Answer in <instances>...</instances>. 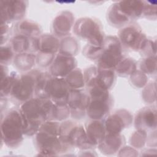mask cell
<instances>
[{"mask_svg": "<svg viewBox=\"0 0 157 157\" xmlns=\"http://www.w3.org/2000/svg\"><path fill=\"white\" fill-rule=\"evenodd\" d=\"M132 120V115L125 110H120L107 117L104 123L105 131L109 134H120L125 128L128 127Z\"/></svg>", "mask_w": 157, "mask_h": 157, "instance_id": "4fadbf2b", "label": "cell"}, {"mask_svg": "<svg viewBox=\"0 0 157 157\" xmlns=\"http://www.w3.org/2000/svg\"><path fill=\"white\" fill-rule=\"evenodd\" d=\"M124 142V138L120 134L107 133L102 142L98 146L102 153L112 155L122 148Z\"/></svg>", "mask_w": 157, "mask_h": 157, "instance_id": "e0dca14e", "label": "cell"}, {"mask_svg": "<svg viewBox=\"0 0 157 157\" xmlns=\"http://www.w3.org/2000/svg\"><path fill=\"white\" fill-rule=\"evenodd\" d=\"M88 94L90 101L86 113L92 120H102L108 115L112 105V100L109 91L92 86L88 88Z\"/></svg>", "mask_w": 157, "mask_h": 157, "instance_id": "5b68a950", "label": "cell"}, {"mask_svg": "<svg viewBox=\"0 0 157 157\" xmlns=\"http://www.w3.org/2000/svg\"><path fill=\"white\" fill-rule=\"evenodd\" d=\"M74 33L87 40L90 45L102 47L105 38L99 22L91 18H82L78 20L74 26Z\"/></svg>", "mask_w": 157, "mask_h": 157, "instance_id": "8992f818", "label": "cell"}, {"mask_svg": "<svg viewBox=\"0 0 157 157\" xmlns=\"http://www.w3.org/2000/svg\"><path fill=\"white\" fill-rule=\"evenodd\" d=\"M90 101L88 93L80 90L71 89L67 104L70 109L71 116L80 119L86 113V109Z\"/></svg>", "mask_w": 157, "mask_h": 157, "instance_id": "8fae6325", "label": "cell"}, {"mask_svg": "<svg viewBox=\"0 0 157 157\" xmlns=\"http://www.w3.org/2000/svg\"><path fill=\"white\" fill-rule=\"evenodd\" d=\"M55 104L50 99L33 98L21 104L20 110L23 120V134L32 136L47 121H52Z\"/></svg>", "mask_w": 157, "mask_h": 157, "instance_id": "6da1fadb", "label": "cell"}, {"mask_svg": "<svg viewBox=\"0 0 157 157\" xmlns=\"http://www.w3.org/2000/svg\"><path fill=\"white\" fill-rule=\"evenodd\" d=\"M10 47L16 54L38 52V37H28L15 34L10 40Z\"/></svg>", "mask_w": 157, "mask_h": 157, "instance_id": "5bb4252c", "label": "cell"}, {"mask_svg": "<svg viewBox=\"0 0 157 157\" xmlns=\"http://www.w3.org/2000/svg\"><path fill=\"white\" fill-rule=\"evenodd\" d=\"M2 140L10 148H17L23 139V120L20 109H12L1 119Z\"/></svg>", "mask_w": 157, "mask_h": 157, "instance_id": "277c9868", "label": "cell"}, {"mask_svg": "<svg viewBox=\"0 0 157 157\" xmlns=\"http://www.w3.org/2000/svg\"><path fill=\"white\" fill-rule=\"evenodd\" d=\"M102 46L98 47L90 44H88L83 49V53L88 58L97 61L99 58L102 52Z\"/></svg>", "mask_w": 157, "mask_h": 157, "instance_id": "484cf974", "label": "cell"}, {"mask_svg": "<svg viewBox=\"0 0 157 157\" xmlns=\"http://www.w3.org/2000/svg\"><path fill=\"white\" fill-rule=\"evenodd\" d=\"M144 1H120L112 4L107 13L111 25L120 28L125 26L142 16Z\"/></svg>", "mask_w": 157, "mask_h": 157, "instance_id": "3957f363", "label": "cell"}, {"mask_svg": "<svg viewBox=\"0 0 157 157\" xmlns=\"http://www.w3.org/2000/svg\"><path fill=\"white\" fill-rule=\"evenodd\" d=\"M118 37L124 47L139 52L143 50L148 40L140 26L135 23H130L122 28L118 33Z\"/></svg>", "mask_w": 157, "mask_h": 157, "instance_id": "9c48e42d", "label": "cell"}, {"mask_svg": "<svg viewBox=\"0 0 157 157\" xmlns=\"http://www.w3.org/2000/svg\"><path fill=\"white\" fill-rule=\"evenodd\" d=\"M60 123L56 121H47L40 127L36 134V148L43 156H56L65 152L59 139Z\"/></svg>", "mask_w": 157, "mask_h": 157, "instance_id": "7a4b0ae2", "label": "cell"}, {"mask_svg": "<svg viewBox=\"0 0 157 157\" xmlns=\"http://www.w3.org/2000/svg\"><path fill=\"white\" fill-rule=\"evenodd\" d=\"M77 61L72 56L61 53L56 55L50 66V73L56 77H66L76 68Z\"/></svg>", "mask_w": 157, "mask_h": 157, "instance_id": "7c38bea8", "label": "cell"}, {"mask_svg": "<svg viewBox=\"0 0 157 157\" xmlns=\"http://www.w3.org/2000/svg\"><path fill=\"white\" fill-rule=\"evenodd\" d=\"M65 78V80L71 89L80 90L85 84L84 75L81 70L77 68L71 72Z\"/></svg>", "mask_w": 157, "mask_h": 157, "instance_id": "7402d4cb", "label": "cell"}, {"mask_svg": "<svg viewBox=\"0 0 157 157\" xmlns=\"http://www.w3.org/2000/svg\"><path fill=\"white\" fill-rule=\"evenodd\" d=\"M144 6L143 10L142 16L145 18L149 19H156V2H150V1H144Z\"/></svg>", "mask_w": 157, "mask_h": 157, "instance_id": "f1b7e54d", "label": "cell"}, {"mask_svg": "<svg viewBox=\"0 0 157 157\" xmlns=\"http://www.w3.org/2000/svg\"><path fill=\"white\" fill-rule=\"evenodd\" d=\"M36 62V56L31 53L16 54L13 58L14 66L20 71H29Z\"/></svg>", "mask_w": 157, "mask_h": 157, "instance_id": "44dd1931", "label": "cell"}, {"mask_svg": "<svg viewBox=\"0 0 157 157\" xmlns=\"http://www.w3.org/2000/svg\"><path fill=\"white\" fill-rule=\"evenodd\" d=\"M60 42L54 36L48 34L38 37V53L44 55H56L59 51Z\"/></svg>", "mask_w": 157, "mask_h": 157, "instance_id": "ac0fdd59", "label": "cell"}, {"mask_svg": "<svg viewBox=\"0 0 157 157\" xmlns=\"http://www.w3.org/2000/svg\"><path fill=\"white\" fill-rule=\"evenodd\" d=\"M132 75L138 78V79L131 78L132 83L136 85V86L142 87L147 82V77L145 75V74H144L142 71H136L132 74Z\"/></svg>", "mask_w": 157, "mask_h": 157, "instance_id": "f546056e", "label": "cell"}, {"mask_svg": "<svg viewBox=\"0 0 157 157\" xmlns=\"http://www.w3.org/2000/svg\"><path fill=\"white\" fill-rule=\"evenodd\" d=\"M40 72L37 70H31L17 77L10 96L21 104L33 98L35 95L36 85Z\"/></svg>", "mask_w": 157, "mask_h": 157, "instance_id": "52a82bcc", "label": "cell"}, {"mask_svg": "<svg viewBox=\"0 0 157 157\" xmlns=\"http://www.w3.org/2000/svg\"><path fill=\"white\" fill-rule=\"evenodd\" d=\"M27 3L24 1H1V23L21 21L25 15Z\"/></svg>", "mask_w": 157, "mask_h": 157, "instance_id": "30bf717a", "label": "cell"}, {"mask_svg": "<svg viewBox=\"0 0 157 157\" xmlns=\"http://www.w3.org/2000/svg\"><path fill=\"white\" fill-rule=\"evenodd\" d=\"M123 58L121 44L115 36H109L105 39L101 55L97 61V67L114 70Z\"/></svg>", "mask_w": 157, "mask_h": 157, "instance_id": "ba28073f", "label": "cell"}, {"mask_svg": "<svg viewBox=\"0 0 157 157\" xmlns=\"http://www.w3.org/2000/svg\"><path fill=\"white\" fill-rule=\"evenodd\" d=\"M136 63L131 58H123L116 66L115 71L120 76L132 75L136 71Z\"/></svg>", "mask_w": 157, "mask_h": 157, "instance_id": "603a6c76", "label": "cell"}, {"mask_svg": "<svg viewBox=\"0 0 157 157\" xmlns=\"http://www.w3.org/2000/svg\"><path fill=\"white\" fill-rule=\"evenodd\" d=\"M15 29L16 34L33 37H39L41 33V29L38 24L26 20L20 21L16 25Z\"/></svg>", "mask_w": 157, "mask_h": 157, "instance_id": "ffe728a7", "label": "cell"}, {"mask_svg": "<svg viewBox=\"0 0 157 157\" xmlns=\"http://www.w3.org/2000/svg\"><path fill=\"white\" fill-rule=\"evenodd\" d=\"M86 134L90 144L95 147L101 144L105 136L104 123L101 120H93L86 125Z\"/></svg>", "mask_w": 157, "mask_h": 157, "instance_id": "2e32d148", "label": "cell"}, {"mask_svg": "<svg viewBox=\"0 0 157 157\" xmlns=\"http://www.w3.org/2000/svg\"><path fill=\"white\" fill-rule=\"evenodd\" d=\"M134 124L137 129L153 131L156 127V110L155 107H148L142 109L136 114Z\"/></svg>", "mask_w": 157, "mask_h": 157, "instance_id": "9a60e30c", "label": "cell"}, {"mask_svg": "<svg viewBox=\"0 0 157 157\" xmlns=\"http://www.w3.org/2000/svg\"><path fill=\"white\" fill-rule=\"evenodd\" d=\"M156 56H148L142 61L140 63V69L144 74L151 75L156 72Z\"/></svg>", "mask_w": 157, "mask_h": 157, "instance_id": "d4e9b609", "label": "cell"}, {"mask_svg": "<svg viewBox=\"0 0 157 157\" xmlns=\"http://www.w3.org/2000/svg\"><path fill=\"white\" fill-rule=\"evenodd\" d=\"M77 50L78 44L73 37H66L60 43L59 53L74 56Z\"/></svg>", "mask_w": 157, "mask_h": 157, "instance_id": "cb8c5ba5", "label": "cell"}, {"mask_svg": "<svg viewBox=\"0 0 157 157\" xmlns=\"http://www.w3.org/2000/svg\"><path fill=\"white\" fill-rule=\"evenodd\" d=\"M73 16L69 12H63L53 21V33L58 36L67 35L73 25Z\"/></svg>", "mask_w": 157, "mask_h": 157, "instance_id": "d6986e66", "label": "cell"}, {"mask_svg": "<svg viewBox=\"0 0 157 157\" xmlns=\"http://www.w3.org/2000/svg\"><path fill=\"white\" fill-rule=\"evenodd\" d=\"M13 51L10 46H2L1 48V64L6 66L14 58Z\"/></svg>", "mask_w": 157, "mask_h": 157, "instance_id": "83f0119b", "label": "cell"}, {"mask_svg": "<svg viewBox=\"0 0 157 157\" xmlns=\"http://www.w3.org/2000/svg\"><path fill=\"white\" fill-rule=\"evenodd\" d=\"M147 132L138 129L137 131L132 136L131 138V144L135 148H142L146 140L147 137Z\"/></svg>", "mask_w": 157, "mask_h": 157, "instance_id": "4316f807", "label": "cell"}]
</instances>
